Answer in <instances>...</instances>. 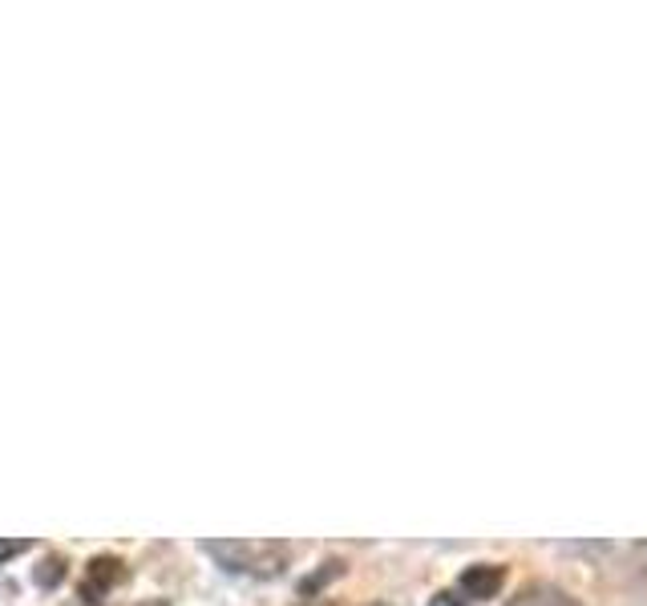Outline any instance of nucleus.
<instances>
[{"mask_svg": "<svg viewBox=\"0 0 647 606\" xmlns=\"http://www.w3.org/2000/svg\"><path fill=\"white\" fill-rule=\"evenodd\" d=\"M122 562L109 558V554H102V558H94L90 566H85V578H82V598L85 603H102V598L114 591V586L122 583Z\"/></svg>", "mask_w": 647, "mask_h": 606, "instance_id": "nucleus-2", "label": "nucleus"}, {"mask_svg": "<svg viewBox=\"0 0 647 606\" xmlns=\"http://www.w3.org/2000/svg\"><path fill=\"white\" fill-rule=\"evenodd\" d=\"M324 566H328V571H320L316 578H304V586H300V595H316L320 586H324L328 578H336V574L344 571V562H324Z\"/></svg>", "mask_w": 647, "mask_h": 606, "instance_id": "nucleus-6", "label": "nucleus"}, {"mask_svg": "<svg viewBox=\"0 0 647 606\" xmlns=\"http://www.w3.org/2000/svg\"><path fill=\"white\" fill-rule=\"evenodd\" d=\"M24 550H29V542H21V537H0V566L17 558V554H24Z\"/></svg>", "mask_w": 647, "mask_h": 606, "instance_id": "nucleus-7", "label": "nucleus"}, {"mask_svg": "<svg viewBox=\"0 0 647 606\" xmlns=\"http://www.w3.org/2000/svg\"><path fill=\"white\" fill-rule=\"evenodd\" d=\"M61 578H65V558H45V562H41L36 583H41V586H58Z\"/></svg>", "mask_w": 647, "mask_h": 606, "instance_id": "nucleus-5", "label": "nucleus"}, {"mask_svg": "<svg viewBox=\"0 0 647 606\" xmlns=\"http://www.w3.org/2000/svg\"><path fill=\"white\" fill-rule=\"evenodd\" d=\"M429 606H470V603H466V598H458V595H449V591H446V595H437Z\"/></svg>", "mask_w": 647, "mask_h": 606, "instance_id": "nucleus-8", "label": "nucleus"}, {"mask_svg": "<svg viewBox=\"0 0 647 606\" xmlns=\"http://www.w3.org/2000/svg\"><path fill=\"white\" fill-rule=\"evenodd\" d=\"M368 606H388V603H368Z\"/></svg>", "mask_w": 647, "mask_h": 606, "instance_id": "nucleus-10", "label": "nucleus"}, {"mask_svg": "<svg viewBox=\"0 0 647 606\" xmlns=\"http://www.w3.org/2000/svg\"><path fill=\"white\" fill-rule=\"evenodd\" d=\"M507 606H578V603L566 595V591H559V586L534 583V586H526V591H518Z\"/></svg>", "mask_w": 647, "mask_h": 606, "instance_id": "nucleus-4", "label": "nucleus"}, {"mask_svg": "<svg viewBox=\"0 0 647 606\" xmlns=\"http://www.w3.org/2000/svg\"><path fill=\"white\" fill-rule=\"evenodd\" d=\"M223 571L251 574V578H271L288 566V546L283 542H202Z\"/></svg>", "mask_w": 647, "mask_h": 606, "instance_id": "nucleus-1", "label": "nucleus"}, {"mask_svg": "<svg viewBox=\"0 0 647 606\" xmlns=\"http://www.w3.org/2000/svg\"><path fill=\"white\" fill-rule=\"evenodd\" d=\"M507 583V571L498 566V562H478L470 571L461 574V595L470 598H494Z\"/></svg>", "mask_w": 647, "mask_h": 606, "instance_id": "nucleus-3", "label": "nucleus"}, {"mask_svg": "<svg viewBox=\"0 0 647 606\" xmlns=\"http://www.w3.org/2000/svg\"><path fill=\"white\" fill-rule=\"evenodd\" d=\"M639 562H644V571H647V542L639 546Z\"/></svg>", "mask_w": 647, "mask_h": 606, "instance_id": "nucleus-9", "label": "nucleus"}]
</instances>
